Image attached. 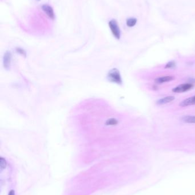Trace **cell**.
<instances>
[{
    "label": "cell",
    "instance_id": "obj_16",
    "mask_svg": "<svg viewBox=\"0 0 195 195\" xmlns=\"http://www.w3.org/2000/svg\"><path fill=\"white\" fill-rule=\"evenodd\" d=\"M37 1H40V0H37Z\"/></svg>",
    "mask_w": 195,
    "mask_h": 195
},
{
    "label": "cell",
    "instance_id": "obj_6",
    "mask_svg": "<svg viewBox=\"0 0 195 195\" xmlns=\"http://www.w3.org/2000/svg\"><path fill=\"white\" fill-rule=\"evenodd\" d=\"M193 105H195V96L185 99L179 104V106L182 107H188L189 106H193Z\"/></svg>",
    "mask_w": 195,
    "mask_h": 195
},
{
    "label": "cell",
    "instance_id": "obj_13",
    "mask_svg": "<svg viewBox=\"0 0 195 195\" xmlns=\"http://www.w3.org/2000/svg\"><path fill=\"white\" fill-rule=\"evenodd\" d=\"M176 66V63L174 61H170L165 66V68H173Z\"/></svg>",
    "mask_w": 195,
    "mask_h": 195
},
{
    "label": "cell",
    "instance_id": "obj_3",
    "mask_svg": "<svg viewBox=\"0 0 195 195\" xmlns=\"http://www.w3.org/2000/svg\"><path fill=\"white\" fill-rule=\"evenodd\" d=\"M194 87V85L190 83H184L177 86L172 89V92L175 93H182L184 92H188L192 89Z\"/></svg>",
    "mask_w": 195,
    "mask_h": 195
},
{
    "label": "cell",
    "instance_id": "obj_11",
    "mask_svg": "<svg viewBox=\"0 0 195 195\" xmlns=\"http://www.w3.org/2000/svg\"><path fill=\"white\" fill-rule=\"evenodd\" d=\"M118 123V121L115 118H110L105 122V124L106 126H115Z\"/></svg>",
    "mask_w": 195,
    "mask_h": 195
},
{
    "label": "cell",
    "instance_id": "obj_8",
    "mask_svg": "<svg viewBox=\"0 0 195 195\" xmlns=\"http://www.w3.org/2000/svg\"><path fill=\"white\" fill-rule=\"evenodd\" d=\"M175 99L174 96H168L166 97L157 100L156 104L158 105H163L165 104L169 103L173 101Z\"/></svg>",
    "mask_w": 195,
    "mask_h": 195
},
{
    "label": "cell",
    "instance_id": "obj_12",
    "mask_svg": "<svg viewBox=\"0 0 195 195\" xmlns=\"http://www.w3.org/2000/svg\"><path fill=\"white\" fill-rule=\"evenodd\" d=\"M6 165H7V163H6L5 159L3 158H1V159H0V170H1V172H2V170H4V169L6 168Z\"/></svg>",
    "mask_w": 195,
    "mask_h": 195
},
{
    "label": "cell",
    "instance_id": "obj_10",
    "mask_svg": "<svg viewBox=\"0 0 195 195\" xmlns=\"http://www.w3.org/2000/svg\"><path fill=\"white\" fill-rule=\"evenodd\" d=\"M137 22V19L134 17H131L127 19L126 21V24L128 27L129 28H132L134 26Z\"/></svg>",
    "mask_w": 195,
    "mask_h": 195
},
{
    "label": "cell",
    "instance_id": "obj_1",
    "mask_svg": "<svg viewBox=\"0 0 195 195\" xmlns=\"http://www.w3.org/2000/svg\"><path fill=\"white\" fill-rule=\"evenodd\" d=\"M108 80L112 83H116L117 85H122V76L119 70L116 68L110 70L107 75Z\"/></svg>",
    "mask_w": 195,
    "mask_h": 195
},
{
    "label": "cell",
    "instance_id": "obj_4",
    "mask_svg": "<svg viewBox=\"0 0 195 195\" xmlns=\"http://www.w3.org/2000/svg\"><path fill=\"white\" fill-rule=\"evenodd\" d=\"M12 62V54L10 51H7L4 54L3 57V65L4 67L6 69L9 70L11 66Z\"/></svg>",
    "mask_w": 195,
    "mask_h": 195
},
{
    "label": "cell",
    "instance_id": "obj_14",
    "mask_svg": "<svg viewBox=\"0 0 195 195\" xmlns=\"http://www.w3.org/2000/svg\"><path fill=\"white\" fill-rule=\"evenodd\" d=\"M16 51L18 53H19V54H21V55H22L23 56H25V57L26 56V52H25V51L24 49L20 48H17L16 49Z\"/></svg>",
    "mask_w": 195,
    "mask_h": 195
},
{
    "label": "cell",
    "instance_id": "obj_15",
    "mask_svg": "<svg viewBox=\"0 0 195 195\" xmlns=\"http://www.w3.org/2000/svg\"><path fill=\"white\" fill-rule=\"evenodd\" d=\"M15 195V193H14V191L13 190H12L10 191L9 194V195Z\"/></svg>",
    "mask_w": 195,
    "mask_h": 195
},
{
    "label": "cell",
    "instance_id": "obj_2",
    "mask_svg": "<svg viewBox=\"0 0 195 195\" xmlns=\"http://www.w3.org/2000/svg\"><path fill=\"white\" fill-rule=\"evenodd\" d=\"M109 27L113 36L117 39H120L121 37V31L117 22L115 19H112L109 22Z\"/></svg>",
    "mask_w": 195,
    "mask_h": 195
},
{
    "label": "cell",
    "instance_id": "obj_7",
    "mask_svg": "<svg viewBox=\"0 0 195 195\" xmlns=\"http://www.w3.org/2000/svg\"><path fill=\"white\" fill-rule=\"evenodd\" d=\"M175 77L173 76H165L162 77H159L154 79V82L157 84H162L165 82H168L174 80Z\"/></svg>",
    "mask_w": 195,
    "mask_h": 195
},
{
    "label": "cell",
    "instance_id": "obj_9",
    "mask_svg": "<svg viewBox=\"0 0 195 195\" xmlns=\"http://www.w3.org/2000/svg\"><path fill=\"white\" fill-rule=\"evenodd\" d=\"M181 120L184 123L195 124V116H190V115L184 116L182 118Z\"/></svg>",
    "mask_w": 195,
    "mask_h": 195
},
{
    "label": "cell",
    "instance_id": "obj_5",
    "mask_svg": "<svg viewBox=\"0 0 195 195\" xmlns=\"http://www.w3.org/2000/svg\"><path fill=\"white\" fill-rule=\"evenodd\" d=\"M42 10L50 19H55V13L53 8L47 4H44L41 6Z\"/></svg>",
    "mask_w": 195,
    "mask_h": 195
}]
</instances>
